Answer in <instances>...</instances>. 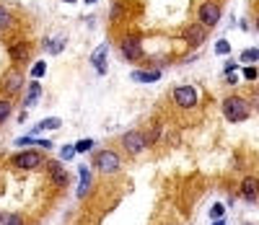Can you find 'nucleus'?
I'll list each match as a JSON object with an SVG mask.
<instances>
[{"mask_svg": "<svg viewBox=\"0 0 259 225\" xmlns=\"http://www.w3.org/2000/svg\"><path fill=\"white\" fill-rule=\"evenodd\" d=\"M0 88H3L6 99H16L21 94V88H24V73H21V67H8L0 78Z\"/></svg>", "mask_w": 259, "mask_h": 225, "instance_id": "39448f33", "label": "nucleus"}, {"mask_svg": "<svg viewBox=\"0 0 259 225\" xmlns=\"http://www.w3.org/2000/svg\"><path fill=\"white\" fill-rule=\"evenodd\" d=\"M241 60H244L246 65H249V62H256V60H259V50H246V52L241 55Z\"/></svg>", "mask_w": 259, "mask_h": 225, "instance_id": "a878e982", "label": "nucleus"}, {"mask_svg": "<svg viewBox=\"0 0 259 225\" xmlns=\"http://www.w3.org/2000/svg\"><path fill=\"white\" fill-rule=\"evenodd\" d=\"M45 163V150L41 148H26V150H18L11 155V166L18 171H34Z\"/></svg>", "mask_w": 259, "mask_h": 225, "instance_id": "f03ea898", "label": "nucleus"}, {"mask_svg": "<svg viewBox=\"0 0 259 225\" xmlns=\"http://www.w3.org/2000/svg\"><path fill=\"white\" fill-rule=\"evenodd\" d=\"M78 176H80V184H78V199H85V197H89V192H91V187H94V173H91V168H89V166H80Z\"/></svg>", "mask_w": 259, "mask_h": 225, "instance_id": "ddd939ff", "label": "nucleus"}, {"mask_svg": "<svg viewBox=\"0 0 259 225\" xmlns=\"http://www.w3.org/2000/svg\"><path fill=\"white\" fill-rule=\"evenodd\" d=\"M106 50H109V44H101V47L91 55V65L99 70V75H104L106 73V65H104V57H106Z\"/></svg>", "mask_w": 259, "mask_h": 225, "instance_id": "2eb2a0df", "label": "nucleus"}, {"mask_svg": "<svg viewBox=\"0 0 259 225\" xmlns=\"http://www.w3.org/2000/svg\"><path fill=\"white\" fill-rule=\"evenodd\" d=\"M39 99H41V85L34 80V83H29V94H26V99H24V109H31Z\"/></svg>", "mask_w": 259, "mask_h": 225, "instance_id": "dca6fc26", "label": "nucleus"}, {"mask_svg": "<svg viewBox=\"0 0 259 225\" xmlns=\"http://www.w3.org/2000/svg\"><path fill=\"white\" fill-rule=\"evenodd\" d=\"M212 225H226V222H223V220H215V222H212Z\"/></svg>", "mask_w": 259, "mask_h": 225, "instance_id": "c756f323", "label": "nucleus"}, {"mask_svg": "<svg viewBox=\"0 0 259 225\" xmlns=\"http://www.w3.org/2000/svg\"><path fill=\"white\" fill-rule=\"evenodd\" d=\"M254 24H256V31H259V13H256V21H254Z\"/></svg>", "mask_w": 259, "mask_h": 225, "instance_id": "7c9ffc66", "label": "nucleus"}, {"mask_svg": "<svg viewBox=\"0 0 259 225\" xmlns=\"http://www.w3.org/2000/svg\"><path fill=\"white\" fill-rule=\"evenodd\" d=\"M13 26H16L13 13H11L6 6H0V31H8V29H13Z\"/></svg>", "mask_w": 259, "mask_h": 225, "instance_id": "f3484780", "label": "nucleus"}, {"mask_svg": "<svg viewBox=\"0 0 259 225\" xmlns=\"http://www.w3.org/2000/svg\"><path fill=\"white\" fill-rule=\"evenodd\" d=\"M3 220H6V215H3V212H0V225H3Z\"/></svg>", "mask_w": 259, "mask_h": 225, "instance_id": "2f4dec72", "label": "nucleus"}, {"mask_svg": "<svg viewBox=\"0 0 259 225\" xmlns=\"http://www.w3.org/2000/svg\"><path fill=\"white\" fill-rule=\"evenodd\" d=\"M45 171H47L50 182H52L57 189H65V187L70 184V176H68V171L62 168L60 161H47V163H45Z\"/></svg>", "mask_w": 259, "mask_h": 225, "instance_id": "9d476101", "label": "nucleus"}, {"mask_svg": "<svg viewBox=\"0 0 259 225\" xmlns=\"http://www.w3.org/2000/svg\"><path fill=\"white\" fill-rule=\"evenodd\" d=\"M94 148V140H78L75 143V153H89Z\"/></svg>", "mask_w": 259, "mask_h": 225, "instance_id": "5701e85b", "label": "nucleus"}, {"mask_svg": "<svg viewBox=\"0 0 259 225\" xmlns=\"http://www.w3.org/2000/svg\"><path fill=\"white\" fill-rule=\"evenodd\" d=\"M249 104H251V106H254V109L259 111V85L254 88V94H251V101H249Z\"/></svg>", "mask_w": 259, "mask_h": 225, "instance_id": "cd10ccee", "label": "nucleus"}, {"mask_svg": "<svg viewBox=\"0 0 259 225\" xmlns=\"http://www.w3.org/2000/svg\"><path fill=\"white\" fill-rule=\"evenodd\" d=\"M94 168L101 173V176H114V173H119V168H122V158L114 153V150H99V153H94Z\"/></svg>", "mask_w": 259, "mask_h": 225, "instance_id": "20e7f679", "label": "nucleus"}, {"mask_svg": "<svg viewBox=\"0 0 259 225\" xmlns=\"http://www.w3.org/2000/svg\"><path fill=\"white\" fill-rule=\"evenodd\" d=\"M85 3H96V0H85Z\"/></svg>", "mask_w": 259, "mask_h": 225, "instance_id": "72a5a7b5", "label": "nucleus"}, {"mask_svg": "<svg viewBox=\"0 0 259 225\" xmlns=\"http://www.w3.org/2000/svg\"><path fill=\"white\" fill-rule=\"evenodd\" d=\"M65 3H75V0H65Z\"/></svg>", "mask_w": 259, "mask_h": 225, "instance_id": "473e14b6", "label": "nucleus"}, {"mask_svg": "<svg viewBox=\"0 0 259 225\" xmlns=\"http://www.w3.org/2000/svg\"><path fill=\"white\" fill-rule=\"evenodd\" d=\"M119 145H122V150H124L127 155H140V153L148 148V143H145V132H138V129L124 132L122 138H119Z\"/></svg>", "mask_w": 259, "mask_h": 225, "instance_id": "0eeeda50", "label": "nucleus"}, {"mask_svg": "<svg viewBox=\"0 0 259 225\" xmlns=\"http://www.w3.org/2000/svg\"><path fill=\"white\" fill-rule=\"evenodd\" d=\"M161 67H148V70H135L133 73V80H138V83H156V80H161Z\"/></svg>", "mask_w": 259, "mask_h": 225, "instance_id": "4468645a", "label": "nucleus"}, {"mask_svg": "<svg viewBox=\"0 0 259 225\" xmlns=\"http://www.w3.org/2000/svg\"><path fill=\"white\" fill-rule=\"evenodd\" d=\"M45 73H47V62H41V60H39V62L31 67V75H34V78H41Z\"/></svg>", "mask_w": 259, "mask_h": 225, "instance_id": "4be33fe9", "label": "nucleus"}, {"mask_svg": "<svg viewBox=\"0 0 259 225\" xmlns=\"http://www.w3.org/2000/svg\"><path fill=\"white\" fill-rule=\"evenodd\" d=\"M223 212H226V207L221 205V202H218V205H212V215H215V217H218V220L223 217Z\"/></svg>", "mask_w": 259, "mask_h": 225, "instance_id": "c85d7f7f", "label": "nucleus"}, {"mask_svg": "<svg viewBox=\"0 0 259 225\" xmlns=\"http://www.w3.org/2000/svg\"><path fill=\"white\" fill-rule=\"evenodd\" d=\"M215 52H218V55H231V44L226 41V39H221V41H215Z\"/></svg>", "mask_w": 259, "mask_h": 225, "instance_id": "412c9836", "label": "nucleus"}, {"mask_svg": "<svg viewBox=\"0 0 259 225\" xmlns=\"http://www.w3.org/2000/svg\"><path fill=\"white\" fill-rule=\"evenodd\" d=\"M13 114V99H0V124H6L8 117Z\"/></svg>", "mask_w": 259, "mask_h": 225, "instance_id": "a211bd4d", "label": "nucleus"}, {"mask_svg": "<svg viewBox=\"0 0 259 225\" xmlns=\"http://www.w3.org/2000/svg\"><path fill=\"white\" fill-rule=\"evenodd\" d=\"M73 155H75V145H65V148L60 150V158H62V161H70Z\"/></svg>", "mask_w": 259, "mask_h": 225, "instance_id": "b1692460", "label": "nucleus"}, {"mask_svg": "<svg viewBox=\"0 0 259 225\" xmlns=\"http://www.w3.org/2000/svg\"><path fill=\"white\" fill-rule=\"evenodd\" d=\"M171 96H174V104L179 109H194L200 104V88L197 85H177L171 91Z\"/></svg>", "mask_w": 259, "mask_h": 225, "instance_id": "423d86ee", "label": "nucleus"}, {"mask_svg": "<svg viewBox=\"0 0 259 225\" xmlns=\"http://www.w3.org/2000/svg\"><path fill=\"white\" fill-rule=\"evenodd\" d=\"M3 225H24V217H21V215H6Z\"/></svg>", "mask_w": 259, "mask_h": 225, "instance_id": "bb28decb", "label": "nucleus"}, {"mask_svg": "<svg viewBox=\"0 0 259 225\" xmlns=\"http://www.w3.org/2000/svg\"><path fill=\"white\" fill-rule=\"evenodd\" d=\"M223 114H226V119L228 122H244V119H249V114H251V104H249V99H244V96H226L223 99Z\"/></svg>", "mask_w": 259, "mask_h": 225, "instance_id": "f257e3e1", "label": "nucleus"}, {"mask_svg": "<svg viewBox=\"0 0 259 225\" xmlns=\"http://www.w3.org/2000/svg\"><path fill=\"white\" fill-rule=\"evenodd\" d=\"M221 3L218 0H205V3L200 6L197 11V18H200V24L205 29H212V26H218V21H221Z\"/></svg>", "mask_w": 259, "mask_h": 225, "instance_id": "6e6552de", "label": "nucleus"}, {"mask_svg": "<svg viewBox=\"0 0 259 225\" xmlns=\"http://www.w3.org/2000/svg\"><path fill=\"white\" fill-rule=\"evenodd\" d=\"M158 140H161V127H153L150 132H145V143L148 145H156Z\"/></svg>", "mask_w": 259, "mask_h": 225, "instance_id": "aec40b11", "label": "nucleus"}, {"mask_svg": "<svg viewBox=\"0 0 259 225\" xmlns=\"http://www.w3.org/2000/svg\"><path fill=\"white\" fill-rule=\"evenodd\" d=\"M256 75H259L256 65H246V67H244V78H246V80H256Z\"/></svg>", "mask_w": 259, "mask_h": 225, "instance_id": "393cba45", "label": "nucleus"}, {"mask_svg": "<svg viewBox=\"0 0 259 225\" xmlns=\"http://www.w3.org/2000/svg\"><path fill=\"white\" fill-rule=\"evenodd\" d=\"M119 52L124 60L130 62H140L145 57V50H143V36L138 31H127L122 39H119Z\"/></svg>", "mask_w": 259, "mask_h": 225, "instance_id": "7ed1b4c3", "label": "nucleus"}, {"mask_svg": "<svg viewBox=\"0 0 259 225\" xmlns=\"http://www.w3.org/2000/svg\"><path fill=\"white\" fill-rule=\"evenodd\" d=\"M57 127H62V122H60L57 117H50V119H45V122H39L34 132H41V129H57Z\"/></svg>", "mask_w": 259, "mask_h": 225, "instance_id": "6ab92c4d", "label": "nucleus"}, {"mask_svg": "<svg viewBox=\"0 0 259 225\" xmlns=\"http://www.w3.org/2000/svg\"><path fill=\"white\" fill-rule=\"evenodd\" d=\"M241 197L246 202H256L259 199V176H244V182H241Z\"/></svg>", "mask_w": 259, "mask_h": 225, "instance_id": "f8f14e48", "label": "nucleus"}, {"mask_svg": "<svg viewBox=\"0 0 259 225\" xmlns=\"http://www.w3.org/2000/svg\"><path fill=\"white\" fill-rule=\"evenodd\" d=\"M182 36H184V41L189 44V47L197 50L200 44H205V39H207V29H205L202 24H192V26H187V29L182 31Z\"/></svg>", "mask_w": 259, "mask_h": 225, "instance_id": "9b49d317", "label": "nucleus"}, {"mask_svg": "<svg viewBox=\"0 0 259 225\" xmlns=\"http://www.w3.org/2000/svg\"><path fill=\"white\" fill-rule=\"evenodd\" d=\"M29 57H31V41H26V39L13 41L11 47H8V60H11V65H16V67L26 65Z\"/></svg>", "mask_w": 259, "mask_h": 225, "instance_id": "1a4fd4ad", "label": "nucleus"}]
</instances>
